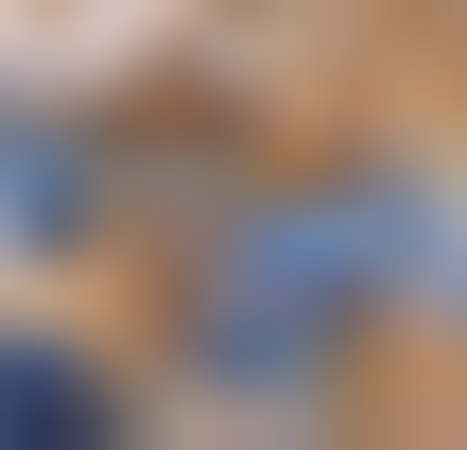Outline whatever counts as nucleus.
<instances>
[{"mask_svg":"<svg viewBox=\"0 0 467 450\" xmlns=\"http://www.w3.org/2000/svg\"><path fill=\"white\" fill-rule=\"evenodd\" d=\"M364 330H399L381 295V208H364V156L347 173H260L191 225L173 260V382L225 399V416H312Z\"/></svg>","mask_w":467,"mask_h":450,"instance_id":"obj_1","label":"nucleus"},{"mask_svg":"<svg viewBox=\"0 0 467 450\" xmlns=\"http://www.w3.org/2000/svg\"><path fill=\"white\" fill-rule=\"evenodd\" d=\"M121 208V139L69 104H0V260H69Z\"/></svg>","mask_w":467,"mask_h":450,"instance_id":"obj_2","label":"nucleus"},{"mask_svg":"<svg viewBox=\"0 0 467 450\" xmlns=\"http://www.w3.org/2000/svg\"><path fill=\"white\" fill-rule=\"evenodd\" d=\"M364 208H381V295H399V330H467V173L451 156H364Z\"/></svg>","mask_w":467,"mask_h":450,"instance_id":"obj_3","label":"nucleus"},{"mask_svg":"<svg viewBox=\"0 0 467 450\" xmlns=\"http://www.w3.org/2000/svg\"><path fill=\"white\" fill-rule=\"evenodd\" d=\"M121 434V382L52 330H0V450H104Z\"/></svg>","mask_w":467,"mask_h":450,"instance_id":"obj_4","label":"nucleus"}]
</instances>
